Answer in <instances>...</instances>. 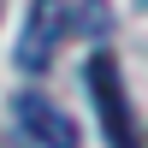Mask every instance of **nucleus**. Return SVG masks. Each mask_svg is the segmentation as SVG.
<instances>
[{
  "label": "nucleus",
  "mask_w": 148,
  "mask_h": 148,
  "mask_svg": "<svg viewBox=\"0 0 148 148\" xmlns=\"http://www.w3.org/2000/svg\"><path fill=\"white\" fill-rule=\"evenodd\" d=\"M83 77H89V95H95V113H101L107 148H142L136 142V113H130V95H125V71H119V53L113 47L89 53Z\"/></svg>",
  "instance_id": "1"
},
{
  "label": "nucleus",
  "mask_w": 148,
  "mask_h": 148,
  "mask_svg": "<svg viewBox=\"0 0 148 148\" xmlns=\"http://www.w3.org/2000/svg\"><path fill=\"white\" fill-rule=\"evenodd\" d=\"M71 36V0H30V12H24V36H18V71H30V77H42L47 65H53L59 42Z\"/></svg>",
  "instance_id": "2"
},
{
  "label": "nucleus",
  "mask_w": 148,
  "mask_h": 148,
  "mask_svg": "<svg viewBox=\"0 0 148 148\" xmlns=\"http://www.w3.org/2000/svg\"><path fill=\"white\" fill-rule=\"evenodd\" d=\"M12 119H18V130H24V142L30 148H77V125H71V113H59L47 95H18L12 101Z\"/></svg>",
  "instance_id": "3"
}]
</instances>
